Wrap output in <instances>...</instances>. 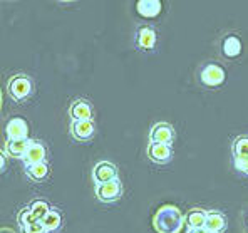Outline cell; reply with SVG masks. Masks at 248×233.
I'll return each instance as SVG.
<instances>
[{
    "instance_id": "cell-1",
    "label": "cell",
    "mask_w": 248,
    "mask_h": 233,
    "mask_svg": "<svg viewBox=\"0 0 248 233\" xmlns=\"http://www.w3.org/2000/svg\"><path fill=\"white\" fill-rule=\"evenodd\" d=\"M185 225V215L174 205H163L153 217V228L158 233H180Z\"/></svg>"
},
{
    "instance_id": "cell-2",
    "label": "cell",
    "mask_w": 248,
    "mask_h": 233,
    "mask_svg": "<svg viewBox=\"0 0 248 233\" xmlns=\"http://www.w3.org/2000/svg\"><path fill=\"white\" fill-rule=\"evenodd\" d=\"M32 91H34V82L32 78H29L27 74H16L7 81V93L10 94L14 101L22 103L27 97H31Z\"/></svg>"
},
{
    "instance_id": "cell-3",
    "label": "cell",
    "mask_w": 248,
    "mask_h": 233,
    "mask_svg": "<svg viewBox=\"0 0 248 233\" xmlns=\"http://www.w3.org/2000/svg\"><path fill=\"white\" fill-rule=\"evenodd\" d=\"M200 79L205 86L210 87H218L225 82L227 79V72H225L223 65L218 62H208L202 67L200 71Z\"/></svg>"
},
{
    "instance_id": "cell-4",
    "label": "cell",
    "mask_w": 248,
    "mask_h": 233,
    "mask_svg": "<svg viewBox=\"0 0 248 233\" xmlns=\"http://www.w3.org/2000/svg\"><path fill=\"white\" fill-rule=\"evenodd\" d=\"M123 195V183L119 178L111 180L108 183L96 185V196L103 203H114L121 198Z\"/></svg>"
},
{
    "instance_id": "cell-5",
    "label": "cell",
    "mask_w": 248,
    "mask_h": 233,
    "mask_svg": "<svg viewBox=\"0 0 248 233\" xmlns=\"http://www.w3.org/2000/svg\"><path fill=\"white\" fill-rule=\"evenodd\" d=\"M174 127L166 121H158L151 126L149 129V141L151 143H165V144H171L174 141Z\"/></svg>"
},
{
    "instance_id": "cell-6",
    "label": "cell",
    "mask_w": 248,
    "mask_h": 233,
    "mask_svg": "<svg viewBox=\"0 0 248 233\" xmlns=\"http://www.w3.org/2000/svg\"><path fill=\"white\" fill-rule=\"evenodd\" d=\"M5 134L9 140H25L29 138V124L22 116H12L5 123Z\"/></svg>"
},
{
    "instance_id": "cell-7",
    "label": "cell",
    "mask_w": 248,
    "mask_h": 233,
    "mask_svg": "<svg viewBox=\"0 0 248 233\" xmlns=\"http://www.w3.org/2000/svg\"><path fill=\"white\" fill-rule=\"evenodd\" d=\"M146 155H148V158L151 159V161L158 163V165H166V163H170L171 158H173V149H171V144L151 143V141H149Z\"/></svg>"
},
{
    "instance_id": "cell-8",
    "label": "cell",
    "mask_w": 248,
    "mask_h": 233,
    "mask_svg": "<svg viewBox=\"0 0 248 233\" xmlns=\"http://www.w3.org/2000/svg\"><path fill=\"white\" fill-rule=\"evenodd\" d=\"M118 178V168L111 161H97L93 168V180L96 185L108 183L111 180Z\"/></svg>"
},
{
    "instance_id": "cell-9",
    "label": "cell",
    "mask_w": 248,
    "mask_h": 233,
    "mask_svg": "<svg viewBox=\"0 0 248 233\" xmlns=\"http://www.w3.org/2000/svg\"><path fill=\"white\" fill-rule=\"evenodd\" d=\"M46 159H47V148H46V144H44L42 141H39V140H31L27 151H25L24 158H22L24 165L25 166L35 165V163H42V161H46Z\"/></svg>"
},
{
    "instance_id": "cell-10",
    "label": "cell",
    "mask_w": 248,
    "mask_h": 233,
    "mask_svg": "<svg viewBox=\"0 0 248 233\" xmlns=\"http://www.w3.org/2000/svg\"><path fill=\"white\" fill-rule=\"evenodd\" d=\"M71 134L78 141H89L96 134V123L94 119L86 121H71Z\"/></svg>"
},
{
    "instance_id": "cell-11",
    "label": "cell",
    "mask_w": 248,
    "mask_h": 233,
    "mask_svg": "<svg viewBox=\"0 0 248 233\" xmlns=\"http://www.w3.org/2000/svg\"><path fill=\"white\" fill-rule=\"evenodd\" d=\"M69 116L72 121H86V119H93L94 108L87 99H76L69 106Z\"/></svg>"
},
{
    "instance_id": "cell-12",
    "label": "cell",
    "mask_w": 248,
    "mask_h": 233,
    "mask_svg": "<svg viewBox=\"0 0 248 233\" xmlns=\"http://www.w3.org/2000/svg\"><path fill=\"white\" fill-rule=\"evenodd\" d=\"M156 39H158V35H156V31L151 27V25H141V27L138 29L136 42L141 49H146V50L155 49Z\"/></svg>"
},
{
    "instance_id": "cell-13",
    "label": "cell",
    "mask_w": 248,
    "mask_h": 233,
    "mask_svg": "<svg viewBox=\"0 0 248 233\" xmlns=\"http://www.w3.org/2000/svg\"><path fill=\"white\" fill-rule=\"evenodd\" d=\"M205 228L210 233H225V230H227V217L218 210H210Z\"/></svg>"
},
{
    "instance_id": "cell-14",
    "label": "cell",
    "mask_w": 248,
    "mask_h": 233,
    "mask_svg": "<svg viewBox=\"0 0 248 233\" xmlns=\"http://www.w3.org/2000/svg\"><path fill=\"white\" fill-rule=\"evenodd\" d=\"M206 218H208L206 210L191 208L185 213V225L188 227V230H193V228H205Z\"/></svg>"
},
{
    "instance_id": "cell-15",
    "label": "cell",
    "mask_w": 248,
    "mask_h": 233,
    "mask_svg": "<svg viewBox=\"0 0 248 233\" xmlns=\"http://www.w3.org/2000/svg\"><path fill=\"white\" fill-rule=\"evenodd\" d=\"M29 143H31V138H25V140H9V138H7L5 146H3V153L12 156V158L22 159L29 148Z\"/></svg>"
},
{
    "instance_id": "cell-16",
    "label": "cell",
    "mask_w": 248,
    "mask_h": 233,
    "mask_svg": "<svg viewBox=\"0 0 248 233\" xmlns=\"http://www.w3.org/2000/svg\"><path fill=\"white\" fill-rule=\"evenodd\" d=\"M221 52L225 57H236L242 52V41L240 37H236L235 34H228L221 39Z\"/></svg>"
},
{
    "instance_id": "cell-17",
    "label": "cell",
    "mask_w": 248,
    "mask_h": 233,
    "mask_svg": "<svg viewBox=\"0 0 248 233\" xmlns=\"http://www.w3.org/2000/svg\"><path fill=\"white\" fill-rule=\"evenodd\" d=\"M136 10L144 19H153L161 12V2L159 0H140L136 3Z\"/></svg>"
},
{
    "instance_id": "cell-18",
    "label": "cell",
    "mask_w": 248,
    "mask_h": 233,
    "mask_svg": "<svg viewBox=\"0 0 248 233\" xmlns=\"http://www.w3.org/2000/svg\"><path fill=\"white\" fill-rule=\"evenodd\" d=\"M49 173H50V168H49V165H47V161L35 163V165L25 166V174L29 176V180L37 181V183H41V181L47 180Z\"/></svg>"
},
{
    "instance_id": "cell-19",
    "label": "cell",
    "mask_w": 248,
    "mask_h": 233,
    "mask_svg": "<svg viewBox=\"0 0 248 233\" xmlns=\"http://www.w3.org/2000/svg\"><path fill=\"white\" fill-rule=\"evenodd\" d=\"M44 227L49 233H54V232H59L61 227H62V213L59 212L57 208H50L49 215L42 220Z\"/></svg>"
},
{
    "instance_id": "cell-20",
    "label": "cell",
    "mask_w": 248,
    "mask_h": 233,
    "mask_svg": "<svg viewBox=\"0 0 248 233\" xmlns=\"http://www.w3.org/2000/svg\"><path fill=\"white\" fill-rule=\"evenodd\" d=\"M29 208H31V212L34 213V217L37 218L39 221H42L44 218L49 215V212H50L49 203H47L46 200H41V198L34 200V202L31 203V206H29Z\"/></svg>"
},
{
    "instance_id": "cell-21",
    "label": "cell",
    "mask_w": 248,
    "mask_h": 233,
    "mask_svg": "<svg viewBox=\"0 0 248 233\" xmlns=\"http://www.w3.org/2000/svg\"><path fill=\"white\" fill-rule=\"evenodd\" d=\"M232 148H233V158L248 156V134H240V136H236Z\"/></svg>"
},
{
    "instance_id": "cell-22",
    "label": "cell",
    "mask_w": 248,
    "mask_h": 233,
    "mask_svg": "<svg viewBox=\"0 0 248 233\" xmlns=\"http://www.w3.org/2000/svg\"><path fill=\"white\" fill-rule=\"evenodd\" d=\"M17 221H19V225H20V228H24V227H27V225H31V223H34V221H39L37 218L34 217V213L31 212V208H22L19 215H17Z\"/></svg>"
},
{
    "instance_id": "cell-23",
    "label": "cell",
    "mask_w": 248,
    "mask_h": 233,
    "mask_svg": "<svg viewBox=\"0 0 248 233\" xmlns=\"http://www.w3.org/2000/svg\"><path fill=\"white\" fill-rule=\"evenodd\" d=\"M22 233H49V232L46 230L42 221H34V223L22 228Z\"/></svg>"
},
{
    "instance_id": "cell-24",
    "label": "cell",
    "mask_w": 248,
    "mask_h": 233,
    "mask_svg": "<svg viewBox=\"0 0 248 233\" xmlns=\"http://www.w3.org/2000/svg\"><path fill=\"white\" fill-rule=\"evenodd\" d=\"M235 159V168L240 170L242 173L248 174V156H240V158H233Z\"/></svg>"
},
{
    "instance_id": "cell-25",
    "label": "cell",
    "mask_w": 248,
    "mask_h": 233,
    "mask_svg": "<svg viewBox=\"0 0 248 233\" xmlns=\"http://www.w3.org/2000/svg\"><path fill=\"white\" fill-rule=\"evenodd\" d=\"M188 233H210L206 228H193V230H188Z\"/></svg>"
},
{
    "instance_id": "cell-26",
    "label": "cell",
    "mask_w": 248,
    "mask_h": 233,
    "mask_svg": "<svg viewBox=\"0 0 248 233\" xmlns=\"http://www.w3.org/2000/svg\"><path fill=\"white\" fill-rule=\"evenodd\" d=\"M0 159H2V170L5 168V155H3V151L0 153Z\"/></svg>"
}]
</instances>
